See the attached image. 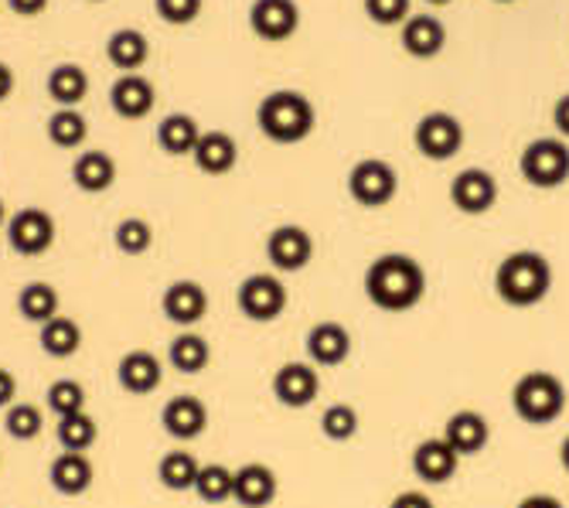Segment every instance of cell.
<instances>
[{
  "label": "cell",
  "instance_id": "obj_1",
  "mask_svg": "<svg viewBox=\"0 0 569 508\" xmlns=\"http://www.w3.org/2000/svg\"><path fill=\"white\" fill-rule=\"evenodd\" d=\"M361 287H366L372 308L386 315H406L420 308L427 297V270L409 252H382L369 263Z\"/></svg>",
  "mask_w": 569,
  "mask_h": 508
},
{
  "label": "cell",
  "instance_id": "obj_2",
  "mask_svg": "<svg viewBox=\"0 0 569 508\" xmlns=\"http://www.w3.org/2000/svg\"><path fill=\"white\" fill-rule=\"evenodd\" d=\"M552 290V263L539 249H515L495 267V293L515 311H529Z\"/></svg>",
  "mask_w": 569,
  "mask_h": 508
},
{
  "label": "cell",
  "instance_id": "obj_3",
  "mask_svg": "<svg viewBox=\"0 0 569 508\" xmlns=\"http://www.w3.org/2000/svg\"><path fill=\"white\" fill-rule=\"evenodd\" d=\"M256 127L277 147L303 143L318 127V110L300 89H273L256 107Z\"/></svg>",
  "mask_w": 569,
  "mask_h": 508
},
{
  "label": "cell",
  "instance_id": "obj_4",
  "mask_svg": "<svg viewBox=\"0 0 569 508\" xmlns=\"http://www.w3.org/2000/svg\"><path fill=\"white\" fill-rule=\"evenodd\" d=\"M511 410L529 427L556 424L566 410V382L546 369H532L519 376L511 386Z\"/></svg>",
  "mask_w": 569,
  "mask_h": 508
},
{
  "label": "cell",
  "instance_id": "obj_5",
  "mask_svg": "<svg viewBox=\"0 0 569 508\" xmlns=\"http://www.w3.org/2000/svg\"><path fill=\"white\" fill-rule=\"evenodd\" d=\"M519 175L526 185L539 191L562 188L569 181V140L562 137H536L522 147Z\"/></svg>",
  "mask_w": 569,
  "mask_h": 508
},
{
  "label": "cell",
  "instance_id": "obj_6",
  "mask_svg": "<svg viewBox=\"0 0 569 508\" xmlns=\"http://www.w3.org/2000/svg\"><path fill=\"white\" fill-rule=\"evenodd\" d=\"M290 290L277 273H249L236 290V308L252 325H273L283 318Z\"/></svg>",
  "mask_w": 569,
  "mask_h": 508
},
{
  "label": "cell",
  "instance_id": "obj_7",
  "mask_svg": "<svg viewBox=\"0 0 569 508\" xmlns=\"http://www.w3.org/2000/svg\"><path fill=\"white\" fill-rule=\"evenodd\" d=\"M348 195L361 209H386L399 195V171L382 158H361L348 171Z\"/></svg>",
  "mask_w": 569,
  "mask_h": 508
},
{
  "label": "cell",
  "instance_id": "obj_8",
  "mask_svg": "<svg viewBox=\"0 0 569 508\" xmlns=\"http://www.w3.org/2000/svg\"><path fill=\"white\" fill-rule=\"evenodd\" d=\"M463 140H468V133H463V123L450 110H430L412 127V147H417V155L427 161L457 158Z\"/></svg>",
  "mask_w": 569,
  "mask_h": 508
},
{
  "label": "cell",
  "instance_id": "obj_9",
  "mask_svg": "<svg viewBox=\"0 0 569 508\" xmlns=\"http://www.w3.org/2000/svg\"><path fill=\"white\" fill-rule=\"evenodd\" d=\"M4 236H8L11 252H18L24 260H38L56 246L59 226L51 219V212H44L41 206H28V209H18L14 216H8Z\"/></svg>",
  "mask_w": 569,
  "mask_h": 508
},
{
  "label": "cell",
  "instance_id": "obj_10",
  "mask_svg": "<svg viewBox=\"0 0 569 508\" xmlns=\"http://www.w3.org/2000/svg\"><path fill=\"white\" fill-rule=\"evenodd\" d=\"M249 31L263 44H287L300 31V4L297 0H252Z\"/></svg>",
  "mask_w": 569,
  "mask_h": 508
},
{
  "label": "cell",
  "instance_id": "obj_11",
  "mask_svg": "<svg viewBox=\"0 0 569 508\" xmlns=\"http://www.w3.org/2000/svg\"><path fill=\"white\" fill-rule=\"evenodd\" d=\"M450 206L460 216H488L498 206V178L485 168H463L450 181Z\"/></svg>",
  "mask_w": 569,
  "mask_h": 508
},
{
  "label": "cell",
  "instance_id": "obj_12",
  "mask_svg": "<svg viewBox=\"0 0 569 508\" xmlns=\"http://www.w3.org/2000/svg\"><path fill=\"white\" fill-rule=\"evenodd\" d=\"M267 260L280 273H300L315 260V236L297 222H283L267 236Z\"/></svg>",
  "mask_w": 569,
  "mask_h": 508
},
{
  "label": "cell",
  "instance_id": "obj_13",
  "mask_svg": "<svg viewBox=\"0 0 569 508\" xmlns=\"http://www.w3.org/2000/svg\"><path fill=\"white\" fill-rule=\"evenodd\" d=\"M273 396L280 406L287 410H307L310 402H318L321 396V369L315 362H283L277 372H273V382H270Z\"/></svg>",
  "mask_w": 569,
  "mask_h": 508
},
{
  "label": "cell",
  "instance_id": "obj_14",
  "mask_svg": "<svg viewBox=\"0 0 569 508\" xmlns=\"http://www.w3.org/2000/svg\"><path fill=\"white\" fill-rule=\"evenodd\" d=\"M110 110L127 123L147 120L158 110V86L140 72H120L110 86Z\"/></svg>",
  "mask_w": 569,
  "mask_h": 508
},
{
  "label": "cell",
  "instance_id": "obj_15",
  "mask_svg": "<svg viewBox=\"0 0 569 508\" xmlns=\"http://www.w3.org/2000/svg\"><path fill=\"white\" fill-rule=\"evenodd\" d=\"M409 465H412V475H417L423 485L440 488V485H450L457 478L460 457L443 437H427V440H420L417 447H412Z\"/></svg>",
  "mask_w": 569,
  "mask_h": 508
},
{
  "label": "cell",
  "instance_id": "obj_16",
  "mask_svg": "<svg viewBox=\"0 0 569 508\" xmlns=\"http://www.w3.org/2000/svg\"><path fill=\"white\" fill-rule=\"evenodd\" d=\"M161 427L171 440H198L204 430H209V406L204 399L191 396V392H181V396H171L164 406H161Z\"/></svg>",
  "mask_w": 569,
  "mask_h": 508
},
{
  "label": "cell",
  "instance_id": "obj_17",
  "mask_svg": "<svg viewBox=\"0 0 569 508\" xmlns=\"http://www.w3.org/2000/svg\"><path fill=\"white\" fill-rule=\"evenodd\" d=\"M161 311L171 325L188 331V328L201 325L204 315H209V290H204L198 280H174L161 293Z\"/></svg>",
  "mask_w": 569,
  "mask_h": 508
},
{
  "label": "cell",
  "instance_id": "obj_18",
  "mask_svg": "<svg viewBox=\"0 0 569 508\" xmlns=\"http://www.w3.org/2000/svg\"><path fill=\"white\" fill-rule=\"evenodd\" d=\"M303 348H307V362H315L318 369H338L351 355V331L341 321H318L307 331Z\"/></svg>",
  "mask_w": 569,
  "mask_h": 508
},
{
  "label": "cell",
  "instance_id": "obj_19",
  "mask_svg": "<svg viewBox=\"0 0 569 508\" xmlns=\"http://www.w3.org/2000/svg\"><path fill=\"white\" fill-rule=\"evenodd\" d=\"M399 44L409 59L430 62L447 48V24L433 14H409L399 28Z\"/></svg>",
  "mask_w": 569,
  "mask_h": 508
},
{
  "label": "cell",
  "instance_id": "obj_20",
  "mask_svg": "<svg viewBox=\"0 0 569 508\" xmlns=\"http://www.w3.org/2000/svg\"><path fill=\"white\" fill-rule=\"evenodd\" d=\"M191 161L201 175L226 178L239 165V143L229 130H201V137L191 150Z\"/></svg>",
  "mask_w": 569,
  "mask_h": 508
},
{
  "label": "cell",
  "instance_id": "obj_21",
  "mask_svg": "<svg viewBox=\"0 0 569 508\" xmlns=\"http://www.w3.org/2000/svg\"><path fill=\"white\" fill-rule=\"evenodd\" d=\"M117 382L130 396H150V392H158V386L164 382V366L153 351L133 348L117 362Z\"/></svg>",
  "mask_w": 569,
  "mask_h": 508
},
{
  "label": "cell",
  "instance_id": "obj_22",
  "mask_svg": "<svg viewBox=\"0 0 569 508\" xmlns=\"http://www.w3.org/2000/svg\"><path fill=\"white\" fill-rule=\"evenodd\" d=\"M48 481L62 498H82L96 481V468L89 461V454L62 450L56 461L48 465Z\"/></svg>",
  "mask_w": 569,
  "mask_h": 508
},
{
  "label": "cell",
  "instance_id": "obj_23",
  "mask_svg": "<svg viewBox=\"0 0 569 508\" xmlns=\"http://www.w3.org/2000/svg\"><path fill=\"white\" fill-rule=\"evenodd\" d=\"M463 461V457H475L488 447L491 440V424L485 420V414L478 410H457L447 424H443V434H440Z\"/></svg>",
  "mask_w": 569,
  "mask_h": 508
},
{
  "label": "cell",
  "instance_id": "obj_24",
  "mask_svg": "<svg viewBox=\"0 0 569 508\" xmlns=\"http://www.w3.org/2000/svg\"><path fill=\"white\" fill-rule=\"evenodd\" d=\"M280 481L277 475L260 465V461H249L242 468H236V488H232V501L242 508H267L277 501Z\"/></svg>",
  "mask_w": 569,
  "mask_h": 508
},
{
  "label": "cell",
  "instance_id": "obj_25",
  "mask_svg": "<svg viewBox=\"0 0 569 508\" xmlns=\"http://www.w3.org/2000/svg\"><path fill=\"white\" fill-rule=\"evenodd\" d=\"M72 185L86 195H102V191H110L117 185V161L113 155H107V150H82V155H76L72 161Z\"/></svg>",
  "mask_w": 569,
  "mask_h": 508
},
{
  "label": "cell",
  "instance_id": "obj_26",
  "mask_svg": "<svg viewBox=\"0 0 569 508\" xmlns=\"http://www.w3.org/2000/svg\"><path fill=\"white\" fill-rule=\"evenodd\" d=\"M44 89H48L51 103H56V107H76L79 110L86 103L92 82H89V72L79 62H59V66H51V72L44 79Z\"/></svg>",
  "mask_w": 569,
  "mask_h": 508
},
{
  "label": "cell",
  "instance_id": "obj_27",
  "mask_svg": "<svg viewBox=\"0 0 569 508\" xmlns=\"http://www.w3.org/2000/svg\"><path fill=\"white\" fill-rule=\"evenodd\" d=\"M107 62L117 72H140L150 62V38L140 28H117L107 38Z\"/></svg>",
  "mask_w": 569,
  "mask_h": 508
},
{
  "label": "cell",
  "instance_id": "obj_28",
  "mask_svg": "<svg viewBox=\"0 0 569 508\" xmlns=\"http://www.w3.org/2000/svg\"><path fill=\"white\" fill-rule=\"evenodd\" d=\"M168 362L181 376H201L204 369L212 366V345H209V338H204V335H198V331L188 328V331H181V335L171 338V345H168Z\"/></svg>",
  "mask_w": 569,
  "mask_h": 508
},
{
  "label": "cell",
  "instance_id": "obj_29",
  "mask_svg": "<svg viewBox=\"0 0 569 508\" xmlns=\"http://www.w3.org/2000/svg\"><path fill=\"white\" fill-rule=\"evenodd\" d=\"M158 147L168 158H191V150L201 137V123L191 113H168L158 123Z\"/></svg>",
  "mask_w": 569,
  "mask_h": 508
},
{
  "label": "cell",
  "instance_id": "obj_30",
  "mask_svg": "<svg viewBox=\"0 0 569 508\" xmlns=\"http://www.w3.org/2000/svg\"><path fill=\"white\" fill-rule=\"evenodd\" d=\"M38 345L48 359H72V355L82 348V328H79V321L56 315L51 321L38 325Z\"/></svg>",
  "mask_w": 569,
  "mask_h": 508
},
{
  "label": "cell",
  "instance_id": "obj_31",
  "mask_svg": "<svg viewBox=\"0 0 569 508\" xmlns=\"http://www.w3.org/2000/svg\"><path fill=\"white\" fill-rule=\"evenodd\" d=\"M59 308H62L59 290L51 287V283H44V280H31V283H24V287L18 290V315H21L24 321H31V325L51 321L56 315H62Z\"/></svg>",
  "mask_w": 569,
  "mask_h": 508
},
{
  "label": "cell",
  "instance_id": "obj_32",
  "mask_svg": "<svg viewBox=\"0 0 569 508\" xmlns=\"http://www.w3.org/2000/svg\"><path fill=\"white\" fill-rule=\"evenodd\" d=\"M44 133L59 150H79L89 140V120L76 107H56V113L44 123Z\"/></svg>",
  "mask_w": 569,
  "mask_h": 508
},
{
  "label": "cell",
  "instance_id": "obj_33",
  "mask_svg": "<svg viewBox=\"0 0 569 508\" xmlns=\"http://www.w3.org/2000/svg\"><path fill=\"white\" fill-rule=\"evenodd\" d=\"M198 468H201V461H198L191 450L174 447V450H168L161 461H158V481L168 491H191L194 488V478H198Z\"/></svg>",
  "mask_w": 569,
  "mask_h": 508
},
{
  "label": "cell",
  "instance_id": "obj_34",
  "mask_svg": "<svg viewBox=\"0 0 569 508\" xmlns=\"http://www.w3.org/2000/svg\"><path fill=\"white\" fill-rule=\"evenodd\" d=\"M232 488H236V471L229 465H201L191 491L204 505H226L232 501Z\"/></svg>",
  "mask_w": 569,
  "mask_h": 508
},
{
  "label": "cell",
  "instance_id": "obj_35",
  "mask_svg": "<svg viewBox=\"0 0 569 508\" xmlns=\"http://www.w3.org/2000/svg\"><path fill=\"white\" fill-rule=\"evenodd\" d=\"M56 440L62 450H79V454H89L92 444L99 440V424L96 417H89L86 410L72 414V417H59L56 424Z\"/></svg>",
  "mask_w": 569,
  "mask_h": 508
},
{
  "label": "cell",
  "instance_id": "obj_36",
  "mask_svg": "<svg viewBox=\"0 0 569 508\" xmlns=\"http://www.w3.org/2000/svg\"><path fill=\"white\" fill-rule=\"evenodd\" d=\"M44 430V410L34 402H11L4 410V434L28 444V440H38Z\"/></svg>",
  "mask_w": 569,
  "mask_h": 508
},
{
  "label": "cell",
  "instance_id": "obj_37",
  "mask_svg": "<svg viewBox=\"0 0 569 508\" xmlns=\"http://www.w3.org/2000/svg\"><path fill=\"white\" fill-rule=\"evenodd\" d=\"M113 246L123 252V257H147L150 246H153V226L140 216H127L117 222L113 229Z\"/></svg>",
  "mask_w": 569,
  "mask_h": 508
},
{
  "label": "cell",
  "instance_id": "obj_38",
  "mask_svg": "<svg viewBox=\"0 0 569 508\" xmlns=\"http://www.w3.org/2000/svg\"><path fill=\"white\" fill-rule=\"evenodd\" d=\"M86 386L82 382H76V379H56L48 386V392H44V406L56 417H72V414H79V410H86Z\"/></svg>",
  "mask_w": 569,
  "mask_h": 508
},
{
  "label": "cell",
  "instance_id": "obj_39",
  "mask_svg": "<svg viewBox=\"0 0 569 508\" xmlns=\"http://www.w3.org/2000/svg\"><path fill=\"white\" fill-rule=\"evenodd\" d=\"M361 420H358V410L348 402H331L328 410L321 414V434L331 440V444H348L355 434H358Z\"/></svg>",
  "mask_w": 569,
  "mask_h": 508
},
{
  "label": "cell",
  "instance_id": "obj_40",
  "mask_svg": "<svg viewBox=\"0 0 569 508\" xmlns=\"http://www.w3.org/2000/svg\"><path fill=\"white\" fill-rule=\"evenodd\" d=\"M412 0H361V11L379 28H402L409 18Z\"/></svg>",
  "mask_w": 569,
  "mask_h": 508
},
{
  "label": "cell",
  "instance_id": "obj_41",
  "mask_svg": "<svg viewBox=\"0 0 569 508\" xmlns=\"http://www.w3.org/2000/svg\"><path fill=\"white\" fill-rule=\"evenodd\" d=\"M153 11L171 28H188L201 18L204 0H153Z\"/></svg>",
  "mask_w": 569,
  "mask_h": 508
},
{
  "label": "cell",
  "instance_id": "obj_42",
  "mask_svg": "<svg viewBox=\"0 0 569 508\" xmlns=\"http://www.w3.org/2000/svg\"><path fill=\"white\" fill-rule=\"evenodd\" d=\"M4 8H8L14 18L31 21V18H41V14L51 8V0H4Z\"/></svg>",
  "mask_w": 569,
  "mask_h": 508
},
{
  "label": "cell",
  "instance_id": "obj_43",
  "mask_svg": "<svg viewBox=\"0 0 569 508\" xmlns=\"http://www.w3.org/2000/svg\"><path fill=\"white\" fill-rule=\"evenodd\" d=\"M389 508H437V505H433V498L427 491H399L389 501Z\"/></svg>",
  "mask_w": 569,
  "mask_h": 508
},
{
  "label": "cell",
  "instance_id": "obj_44",
  "mask_svg": "<svg viewBox=\"0 0 569 508\" xmlns=\"http://www.w3.org/2000/svg\"><path fill=\"white\" fill-rule=\"evenodd\" d=\"M552 127H556V137L569 140V92H562L552 107Z\"/></svg>",
  "mask_w": 569,
  "mask_h": 508
},
{
  "label": "cell",
  "instance_id": "obj_45",
  "mask_svg": "<svg viewBox=\"0 0 569 508\" xmlns=\"http://www.w3.org/2000/svg\"><path fill=\"white\" fill-rule=\"evenodd\" d=\"M11 402H18V376L0 366V410H8Z\"/></svg>",
  "mask_w": 569,
  "mask_h": 508
},
{
  "label": "cell",
  "instance_id": "obj_46",
  "mask_svg": "<svg viewBox=\"0 0 569 508\" xmlns=\"http://www.w3.org/2000/svg\"><path fill=\"white\" fill-rule=\"evenodd\" d=\"M14 86H18V76L8 62H0V103H8L14 96Z\"/></svg>",
  "mask_w": 569,
  "mask_h": 508
},
{
  "label": "cell",
  "instance_id": "obj_47",
  "mask_svg": "<svg viewBox=\"0 0 569 508\" xmlns=\"http://www.w3.org/2000/svg\"><path fill=\"white\" fill-rule=\"evenodd\" d=\"M515 508H566L556 495H526Z\"/></svg>",
  "mask_w": 569,
  "mask_h": 508
},
{
  "label": "cell",
  "instance_id": "obj_48",
  "mask_svg": "<svg viewBox=\"0 0 569 508\" xmlns=\"http://www.w3.org/2000/svg\"><path fill=\"white\" fill-rule=\"evenodd\" d=\"M559 465L569 475V437H562V444H559Z\"/></svg>",
  "mask_w": 569,
  "mask_h": 508
},
{
  "label": "cell",
  "instance_id": "obj_49",
  "mask_svg": "<svg viewBox=\"0 0 569 508\" xmlns=\"http://www.w3.org/2000/svg\"><path fill=\"white\" fill-rule=\"evenodd\" d=\"M8 226V206H4V198H0V229Z\"/></svg>",
  "mask_w": 569,
  "mask_h": 508
},
{
  "label": "cell",
  "instance_id": "obj_50",
  "mask_svg": "<svg viewBox=\"0 0 569 508\" xmlns=\"http://www.w3.org/2000/svg\"><path fill=\"white\" fill-rule=\"evenodd\" d=\"M430 8H447V4H453V0H427Z\"/></svg>",
  "mask_w": 569,
  "mask_h": 508
},
{
  "label": "cell",
  "instance_id": "obj_51",
  "mask_svg": "<svg viewBox=\"0 0 569 508\" xmlns=\"http://www.w3.org/2000/svg\"><path fill=\"white\" fill-rule=\"evenodd\" d=\"M86 4H107V0H86Z\"/></svg>",
  "mask_w": 569,
  "mask_h": 508
},
{
  "label": "cell",
  "instance_id": "obj_52",
  "mask_svg": "<svg viewBox=\"0 0 569 508\" xmlns=\"http://www.w3.org/2000/svg\"><path fill=\"white\" fill-rule=\"evenodd\" d=\"M495 4H515V0H495Z\"/></svg>",
  "mask_w": 569,
  "mask_h": 508
},
{
  "label": "cell",
  "instance_id": "obj_53",
  "mask_svg": "<svg viewBox=\"0 0 569 508\" xmlns=\"http://www.w3.org/2000/svg\"><path fill=\"white\" fill-rule=\"evenodd\" d=\"M0 4H4V0H0Z\"/></svg>",
  "mask_w": 569,
  "mask_h": 508
}]
</instances>
